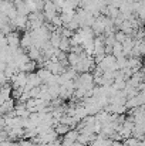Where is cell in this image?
<instances>
[{
    "mask_svg": "<svg viewBox=\"0 0 145 146\" xmlns=\"http://www.w3.org/2000/svg\"><path fill=\"white\" fill-rule=\"evenodd\" d=\"M27 78H29V72L19 71L17 74H14V75L10 78V84H11L13 90H17V88H24V87L27 85Z\"/></svg>",
    "mask_w": 145,
    "mask_h": 146,
    "instance_id": "cell-1",
    "label": "cell"
},
{
    "mask_svg": "<svg viewBox=\"0 0 145 146\" xmlns=\"http://www.w3.org/2000/svg\"><path fill=\"white\" fill-rule=\"evenodd\" d=\"M14 108H16L14 98H10V99H7L6 102L1 104V106H0V113H1V115H7L9 112L14 111Z\"/></svg>",
    "mask_w": 145,
    "mask_h": 146,
    "instance_id": "cell-2",
    "label": "cell"
},
{
    "mask_svg": "<svg viewBox=\"0 0 145 146\" xmlns=\"http://www.w3.org/2000/svg\"><path fill=\"white\" fill-rule=\"evenodd\" d=\"M73 128L70 126V125H65V123H58L57 126H55V132L58 133V135H61V136H64L67 132H70Z\"/></svg>",
    "mask_w": 145,
    "mask_h": 146,
    "instance_id": "cell-3",
    "label": "cell"
},
{
    "mask_svg": "<svg viewBox=\"0 0 145 146\" xmlns=\"http://www.w3.org/2000/svg\"><path fill=\"white\" fill-rule=\"evenodd\" d=\"M124 143H125V146H140L141 141L137 139L135 136H131V138H127V139L124 141Z\"/></svg>",
    "mask_w": 145,
    "mask_h": 146,
    "instance_id": "cell-4",
    "label": "cell"
},
{
    "mask_svg": "<svg viewBox=\"0 0 145 146\" xmlns=\"http://www.w3.org/2000/svg\"><path fill=\"white\" fill-rule=\"evenodd\" d=\"M40 92H41V87H34V88H31V91H30V97L37 98L40 95Z\"/></svg>",
    "mask_w": 145,
    "mask_h": 146,
    "instance_id": "cell-5",
    "label": "cell"
}]
</instances>
